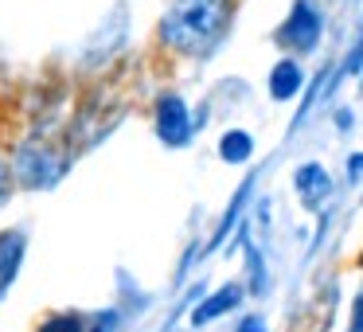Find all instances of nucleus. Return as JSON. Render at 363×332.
I'll return each instance as SVG.
<instances>
[{"label":"nucleus","mask_w":363,"mask_h":332,"mask_svg":"<svg viewBox=\"0 0 363 332\" xmlns=\"http://www.w3.org/2000/svg\"><path fill=\"white\" fill-rule=\"evenodd\" d=\"M320 32H324L320 9H316L313 0H297L289 9V16H285L281 32H277V40L293 51H313L316 43H320Z\"/></svg>","instance_id":"obj_2"},{"label":"nucleus","mask_w":363,"mask_h":332,"mask_svg":"<svg viewBox=\"0 0 363 332\" xmlns=\"http://www.w3.org/2000/svg\"><path fill=\"white\" fill-rule=\"evenodd\" d=\"M24 235L20 231H0V297L9 293L12 277H16L20 262H24Z\"/></svg>","instance_id":"obj_6"},{"label":"nucleus","mask_w":363,"mask_h":332,"mask_svg":"<svg viewBox=\"0 0 363 332\" xmlns=\"http://www.w3.org/2000/svg\"><path fill=\"white\" fill-rule=\"evenodd\" d=\"M219 153H223V160H230V165H242V160H250V153H254L250 133H242V129H230V133H223Z\"/></svg>","instance_id":"obj_9"},{"label":"nucleus","mask_w":363,"mask_h":332,"mask_svg":"<svg viewBox=\"0 0 363 332\" xmlns=\"http://www.w3.org/2000/svg\"><path fill=\"white\" fill-rule=\"evenodd\" d=\"M238 332H266V324H262L258 316H246V321L238 324Z\"/></svg>","instance_id":"obj_12"},{"label":"nucleus","mask_w":363,"mask_h":332,"mask_svg":"<svg viewBox=\"0 0 363 332\" xmlns=\"http://www.w3.org/2000/svg\"><path fill=\"white\" fill-rule=\"evenodd\" d=\"M347 172H352V176H359V172H363V157H352V165H347Z\"/></svg>","instance_id":"obj_14"},{"label":"nucleus","mask_w":363,"mask_h":332,"mask_svg":"<svg viewBox=\"0 0 363 332\" xmlns=\"http://www.w3.org/2000/svg\"><path fill=\"white\" fill-rule=\"evenodd\" d=\"M301 82H305V71H301V63H293V59H281V63L269 71V94H274L277 102H289V98L301 90Z\"/></svg>","instance_id":"obj_7"},{"label":"nucleus","mask_w":363,"mask_h":332,"mask_svg":"<svg viewBox=\"0 0 363 332\" xmlns=\"http://www.w3.org/2000/svg\"><path fill=\"white\" fill-rule=\"evenodd\" d=\"M16 172L28 188H48L59 176V160L51 157L43 145H24V149H20V160H16Z\"/></svg>","instance_id":"obj_4"},{"label":"nucleus","mask_w":363,"mask_h":332,"mask_svg":"<svg viewBox=\"0 0 363 332\" xmlns=\"http://www.w3.org/2000/svg\"><path fill=\"white\" fill-rule=\"evenodd\" d=\"M238 297H242V289L238 285H223L219 293H211V297L203 301V305L191 313V324H211L215 316H223V313H230V309L238 305Z\"/></svg>","instance_id":"obj_8"},{"label":"nucleus","mask_w":363,"mask_h":332,"mask_svg":"<svg viewBox=\"0 0 363 332\" xmlns=\"http://www.w3.org/2000/svg\"><path fill=\"white\" fill-rule=\"evenodd\" d=\"M293 184H297L301 204L305 207H320L324 199L332 196V180H328V172H324L320 165H301L297 176H293Z\"/></svg>","instance_id":"obj_5"},{"label":"nucleus","mask_w":363,"mask_h":332,"mask_svg":"<svg viewBox=\"0 0 363 332\" xmlns=\"http://www.w3.org/2000/svg\"><path fill=\"white\" fill-rule=\"evenodd\" d=\"M230 24V0H176L160 20V40L184 55H207Z\"/></svg>","instance_id":"obj_1"},{"label":"nucleus","mask_w":363,"mask_h":332,"mask_svg":"<svg viewBox=\"0 0 363 332\" xmlns=\"http://www.w3.org/2000/svg\"><path fill=\"white\" fill-rule=\"evenodd\" d=\"M157 137L164 145H188L191 141V114H188L184 98L164 94L157 102Z\"/></svg>","instance_id":"obj_3"},{"label":"nucleus","mask_w":363,"mask_h":332,"mask_svg":"<svg viewBox=\"0 0 363 332\" xmlns=\"http://www.w3.org/2000/svg\"><path fill=\"white\" fill-rule=\"evenodd\" d=\"M35 332H86V324H82V316L63 313V316H51V321H43Z\"/></svg>","instance_id":"obj_10"},{"label":"nucleus","mask_w":363,"mask_h":332,"mask_svg":"<svg viewBox=\"0 0 363 332\" xmlns=\"http://www.w3.org/2000/svg\"><path fill=\"white\" fill-rule=\"evenodd\" d=\"M4 192H9V168L0 165V204H4Z\"/></svg>","instance_id":"obj_13"},{"label":"nucleus","mask_w":363,"mask_h":332,"mask_svg":"<svg viewBox=\"0 0 363 332\" xmlns=\"http://www.w3.org/2000/svg\"><path fill=\"white\" fill-rule=\"evenodd\" d=\"M352 332H363V293L355 301V313H352Z\"/></svg>","instance_id":"obj_11"}]
</instances>
